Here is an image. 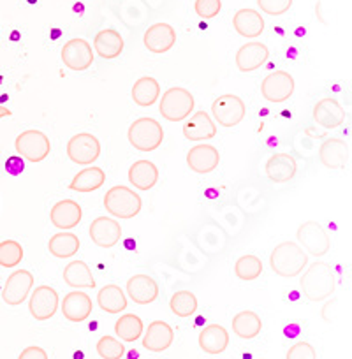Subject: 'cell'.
Segmentation results:
<instances>
[{
	"instance_id": "5b68a950",
	"label": "cell",
	"mask_w": 352,
	"mask_h": 359,
	"mask_svg": "<svg viewBox=\"0 0 352 359\" xmlns=\"http://www.w3.org/2000/svg\"><path fill=\"white\" fill-rule=\"evenodd\" d=\"M129 143L136 148L137 151H154L164 141V130L162 126L154 118H137L133 126L129 127Z\"/></svg>"
},
{
	"instance_id": "7a4b0ae2",
	"label": "cell",
	"mask_w": 352,
	"mask_h": 359,
	"mask_svg": "<svg viewBox=\"0 0 352 359\" xmlns=\"http://www.w3.org/2000/svg\"><path fill=\"white\" fill-rule=\"evenodd\" d=\"M309 264V254L295 241H284L277 245L270 255V266L282 278L298 277Z\"/></svg>"
},
{
	"instance_id": "4dcf8cb0",
	"label": "cell",
	"mask_w": 352,
	"mask_h": 359,
	"mask_svg": "<svg viewBox=\"0 0 352 359\" xmlns=\"http://www.w3.org/2000/svg\"><path fill=\"white\" fill-rule=\"evenodd\" d=\"M64 282L72 289H94L95 278L92 269L83 261H71L64 269Z\"/></svg>"
},
{
	"instance_id": "f35d334b",
	"label": "cell",
	"mask_w": 352,
	"mask_h": 359,
	"mask_svg": "<svg viewBox=\"0 0 352 359\" xmlns=\"http://www.w3.org/2000/svg\"><path fill=\"white\" fill-rule=\"evenodd\" d=\"M23 247L16 240H6L0 243V266L15 268L22 262Z\"/></svg>"
},
{
	"instance_id": "ac0fdd59",
	"label": "cell",
	"mask_w": 352,
	"mask_h": 359,
	"mask_svg": "<svg viewBox=\"0 0 352 359\" xmlns=\"http://www.w3.org/2000/svg\"><path fill=\"white\" fill-rule=\"evenodd\" d=\"M313 120L324 129H337L345 122V109L333 97H324L313 108Z\"/></svg>"
},
{
	"instance_id": "e575fe53",
	"label": "cell",
	"mask_w": 352,
	"mask_h": 359,
	"mask_svg": "<svg viewBox=\"0 0 352 359\" xmlns=\"http://www.w3.org/2000/svg\"><path fill=\"white\" fill-rule=\"evenodd\" d=\"M48 250L58 259H69L79 250V238L72 233H57L48 241Z\"/></svg>"
},
{
	"instance_id": "9a60e30c",
	"label": "cell",
	"mask_w": 352,
	"mask_h": 359,
	"mask_svg": "<svg viewBox=\"0 0 352 359\" xmlns=\"http://www.w3.org/2000/svg\"><path fill=\"white\" fill-rule=\"evenodd\" d=\"M144 48H147L150 53L161 55L168 53L176 43V32L171 25L168 23H155L150 29L144 32L143 36Z\"/></svg>"
},
{
	"instance_id": "7c38bea8",
	"label": "cell",
	"mask_w": 352,
	"mask_h": 359,
	"mask_svg": "<svg viewBox=\"0 0 352 359\" xmlns=\"http://www.w3.org/2000/svg\"><path fill=\"white\" fill-rule=\"evenodd\" d=\"M62 62L71 71H86L94 62L92 46L85 39H71L62 48Z\"/></svg>"
},
{
	"instance_id": "ee69618b",
	"label": "cell",
	"mask_w": 352,
	"mask_h": 359,
	"mask_svg": "<svg viewBox=\"0 0 352 359\" xmlns=\"http://www.w3.org/2000/svg\"><path fill=\"white\" fill-rule=\"evenodd\" d=\"M18 359H48V354L44 348L37 347V345H32V347H27L25 351L20 354Z\"/></svg>"
},
{
	"instance_id": "7bdbcfd3",
	"label": "cell",
	"mask_w": 352,
	"mask_h": 359,
	"mask_svg": "<svg viewBox=\"0 0 352 359\" xmlns=\"http://www.w3.org/2000/svg\"><path fill=\"white\" fill-rule=\"evenodd\" d=\"M285 359H317V352L306 341H298V344L289 348Z\"/></svg>"
},
{
	"instance_id": "6da1fadb",
	"label": "cell",
	"mask_w": 352,
	"mask_h": 359,
	"mask_svg": "<svg viewBox=\"0 0 352 359\" xmlns=\"http://www.w3.org/2000/svg\"><path fill=\"white\" fill-rule=\"evenodd\" d=\"M302 291L310 302H323L330 298L337 287V275L327 262H313L303 275Z\"/></svg>"
},
{
	"instance_id": "30bf717a",
	"label": "cell",
	"mask_w": 352,
	"mask_h": 359,
	"mask_svg": "<svg viewBox=\"0 0 352 359\" xmlns=\"http://www.w3.org/2000/svg\"><path fill=\"white\" fill-rule=\"evenodd\" d=\"M262 97L270 102H285L295 94V78L285 71H275L262 79Z\"/></svg>"
},
{
	"instance_id": "1f68e13d",
	"label": "cell",
	"mask_w": 352,
	"mask_h": 359,
	"mask_svg": "<svg viewBox=\"0 0 352 359\" xmlns=\"http://www.w3.org/2000/svg\"><path fill=\"white\" fill-rule=\"evenodd\" d=\"M161 95V85L151 76H143L133 86V101L141 108H150Z\"/></svg>"
},
{
	"instance_id": "484cf974",
	"label": "cell",
	"mask_w": 352,
	"mask_h": 359,
	"mask_svg": "<svg viewBox=\"0 0 352 359\" xmlns=\"http://www.w3.org/2000/svg\"><path fill=\"white\" fill-rule=\"evenodd\" d=\"M233 27L241 37L255 39L264 30V20H262L261 13L254 11V9H240L233 16Z\"/></svg>"
},
{
	"instance_id": "836d02e7",
	"label": "cell",
	"mask_w": 352,
	"mask_h": 359,
	"mask_svg": "<svg viewBox=\"0 0 352 359\" xmlns=\"http://www.w3.org/2000/svg\"><path fill=\"white\" fill-rule=\"evenodd\" d=\"M97 305L108 313H120L127 309L126 292L115 284L104 285L97 292Z\"/></svg>"
},
{
	"instance_id": "e0dca14e",
	"label": "cell",
	"mask_w": 352,
	"mask_h": 359,
	"mask_svg": "<svg viewBox=\"0 0 352 359\" xmlns=\"http://www.w3.org/2000/svg\"><path fill=\"white\" fill-rule=\"evenodd\" d=\"M90 238L97 247L113 248L122 238V227L109 217H97L90 224Z\"/></svg>"
},
{
	"instance_id": "4316f807",
	"label": "cell",
	"mask_w": 352,
	"mask_h": 359,
	"mask_svg": "<svg viewBox=\"0 0 352 359\" xmlns=\"http://www.w3.org/2000/svg\"><path fill=\"white\" fill-rule=\"evenodd\" d=\"M199 347L206 354H222L229 347V333L220 324H210L199 333Z\"/></svg>"
},
{
	"instance_id": "d6a6232c",
	"label": "cell",
	"mask_w": 352,
	"mask_h": 359,
	"mask_svg": "<svg viewBox=\"0 0 352 359\" xmlns=\"http://www.w3.org/2000/svg\"><path fill=\"white\" fill-rule=\"evenodd\" d=\"M262 330V320L252 310H243L233 317V333L241 340H252Z\"/></svg>"
},
{
	"instance_id": "60d3db41",
	"label": "cell",
	"mask_w": 352,
	"mask_h": 359,
	"mask_svg": "<svg viewBox=\"0 0 352 359\" xmlns=\"http://www.w3.org/2000/svg\"><path fill=\"white\" fill-rule=\"evenodd\" d=\"M222 9V2L220 0H196L194 2V11L199 18L203 20H212Z\"/></svg>"
},
{
	"instance_id": "ba28073f",
	"label": "cell",
	"mask_w": 352,
	"mask_h": 359,
	"mask_svg": "<svg viewBox=\"0 0 352 359\" xmlns=\"http://www.w3.org/2000/svg\"><path fill=\"white\" fill-rule=\"evenodd\" d=\"M67 155L74 164L90 165L101 155V143L94 134L79 133L69 140Z\"/></svg>"
},
{
	"instance_id": "d6986e66",
	"label": "cell",
	"mask_w": 352,
	"mask_h": 359,
	"mask_svg": "<svg viewBox=\"0 0 352 359\" xmlns=\"http://www.w3.org/2000/svg\"><path fill=\"white\" fill-rule=\"evenodd\" d=\"M127 294L137 305H150L158 298V284L150 275H134L127 280Z\"/></svg>"
},
{
	"instance_id": "44dd1931",
	"label": "cell",
	"mask_w": 352,
	"mask_h": 359,
	"mask_svg": "<svg viewBox=\"0 0 352 359\" xmlns=\"http://www.w3.org/2000/svg\"><path fill=\"white\" fill-rule=\"evenodd\" d=\"M92 298L86 292H69L62 302V313L71 323H83L92 313Z\"/></svg>"
},
{
	"instance_id": "f546056e",
	"label": "cell",
	"mask_w": 352,
	"mask_h": 359,
	"mask_svg": "<svg viewBox=\"0 0 352 359\" xmlns=\"http://www.w3.org/2000/svg\"><path fill=\"white\" fill-rule=\"evenodd\" d=\"M106 182V172L102 171L97 165H92V168H85L83 171H79L74 178L71 180L69 189L74 192H94L104 185Z\"/></svg>"
},
{
	"instance_id": "b9f144b4",
	"label": "cell",
	"mask_w": 352,
	"mask_h": 359,
	"mask_svg": "<svg viewBox=\"0 0 352 359\" xmlns=\"http://www.w3.org/2000/svg\"><path fill=\"white\" fill-rule=\"evenodd\" d=\"M257 6L266 15L280 16L291 9L292 0H257Z\"/></svg>"
},
{
	"instance_id": "277c9868",
	"label": "cell",
	"mask_w": 352,
	"mask_h": 359,
	"mask_svg": "<svg viewBox=\"0 0 352 359\" xmlns=\"http://www.w3.org/2000/svg\"><path fill=\"white\" fill-rule=\"evenodd\" d=\"M192 109H194V95L182 86L169 88L162 95L161 106H158L162 118L168 122H184L187 116H191Z\"/></svg>"
},
{
	"instance_id": "603a6c76",
	"label": "cell",
	"mask_w": 352,
	"mask_h": 359,
	"mask_svg": "<svg viewBox=\"0 0 352 359\" xmlns=\"http://www.w3.org/2000/svg\"><path fill=\"white\" fill-rule=\"evenodd\" d=\"M175 340V331L164 320H154L143 337V347L150 352L168 351Z\"/></svg>"
},
{
	"instance_id": "9c48e42d",
	"label": "cell",
	"mask_w": 352,
	"mask_h": 359,
	"mask_svg": "<svg viewBox=\"0 0 352 359\" xmlns=\"http://www.w3.org/2000/svg\"><path fill=\"white\" fill-rule=\"evenodd\" d=\"M245 113H247L245 102L233 94L220 95L212 104L213 118L222 127H234L241 123V120L245 118Z\"/></svg>"
},
{
	"instance_id": "74e56055",
	"label": "cell",
	"mask_w": 352,
	"mask_h": 359,
	"mask_svg": "<svg viewBox=\"0 0 352 359\" xmlns=\"http://www.w3.org/2000/svg\"><path fill=\"white\" fill-rule=\"evenodd\" d=\"M169 306L176 317H191L198 310V298L191 291H178L171 296Z\"/></svg>"
},
{
	"instance_id": "8992f818",
	"label": "cell",
	"mask_w": 352,
	"mask_h": 359,
	"mask_svg": "<svg viewBox=\"0 0 352 359\" xmlns=\"http://www.w3.org/2000/svg\"><path fill=\"white\" fill-rule=\"evenodd\" d=\"M15 148L18 155H22L29 162H34V164L43 162L51 151L50 137L36 129H29L20 134L15 141Z\"/></svg>"
},
{
	"instance_id": "5bb4252c",
	"label": "cell",
	"mask_w": 352,
	"mask_h": 359,
	"mask_svg": "<svg viewBox=\"0 0 352 359\" xmlns=\"http://www.w3.org/2000/svg\"><path fill=\"white\" fill-rule=\"evenodd\" d=\"M319 158L324 168L344 169L351 162V147L344 140L331 137V140H326L320 144Z\"/></svg>"
},
{
	"instance_id": "83f0119b",
	"label": "cell",
	"mask_w": 352,
	"mask_h": 359,
	"mask_svg": "<svg viewBox=\"0 0 352 359\" xmlns=\"http://www.w3.org/2000/svg\"><path fill=\"white\" fill-rule=\"evenodd\" d=\"M129 182L137 191H150L158 182V169L150 161H137L129 168Z\"/></svg>"
},
{
	"instance_id": "d590c367",
	"label": "cell",
	"mask_w": 352,
	"mask_h": 359,
	"mask_svg": "<svg viewBox=\"0 0 352 359\" xmlns=\"http://www.w3.org/2000/svg\"><path fill=\"white\" fill-rule=\"evenodd\" d=\"M115 333L123 341H136L143 334V320L134 313H126L115 323Z\"/></svg>"
},
{
	"instance_id": "7402d4cb",
	"label": "cell",
	"mask_w": 352,
	"mask_h": 359,
	"mask_svg": "<svg viewBox=\"0 0 352 359\" xmlns=\"http://www.w3.org/2000/svg\"><path fill=\"white\" fill-rule=\"evenodd\" d=\"M296 171H298V164L295 157L285 151L271 155L266 162V175L273 184H285L295 178Z\"/></svg>"
},
{
	"instance_id": "2e32d148",
	"label": "cell",
	"mask_w": 352,
	"mask_h": 359,
	"mask_svg": "<svg viewBox=\"0 0 352 359\" xmlns=\"http://www.w3.org/2000/svg\"><path fill=\"white\" fill-rule=\"evenodd\" d=\"M270 58V50L266 44L252 41L243 44L236 53V67L241 72H252L255 69L262 67Z\"/></svg>"
},
{
	"instance_id": "3957f363",
	"label": "cell",
	"mask_w": 352,
	"mask_h": 359,
	"mask_svg": "<svg viewBox=\"0 0 352 359\" xmlns=\"http://www.w3.org/2000/svg\"><path fill=\"white\" fill-rule=\"evenodd\" d=\"M141 196L123 185H115L104 196V208L116 219H134L141 212Z\"/></svg>"
},
{
	"instance_id": "4fadbf2b",
	"label": "cell",
	"mask_w": 352,
	"mask_h": 359,
	"mask_svg": "<svg viewBox=\"0 0 352 359\" xmlns=\"http://www.w3.org/2000/svg\"><path fill=\"white\" fill-rule=\"evenodd\" d=\"M29 310L36 320H50L58 310V294L50 285H39L32 292Z\"/></svg>"
},
{
	"instance_id": "52a82bcc",
	"label": "cell",
	"mask_w": 352,
	"mask_h": 359,
	"mask_svg": "<svg viewBox=\"0 0 352 359\" xmlns=\"http://www.w3.org/2000/svg\"><path fill=\"white\" fill-rule=\"evenodd\" d=\"M296 236H298L303 250H306V254L313 255V257H323L331 248V240L327 236L326 229L319 222H313V220L302 224L298 227Z\"/></svg>"
},
{
	"instance_id": "cb8c5ba5",
	"label": "cell",
	"mask_w": 352,
	"mask_h": 359,
	"mask_svg": "<svg viewBox=\"0 0 352 359\" xmlns=\"http://www.w3.org/2000/svg\"><path fill=\"white\" fill-rule=\"evenodd\" d=\"M81 217H83L81 206H79L76 201H72V199H64V201H58L50 212L51 224L62 231L72 229V227L78 226L79 220H81Z\"/></svg>"
},
{
	"instance_id": "8fae6325",
	"label": "cell",
	"mask_w": 352,
	"mask_h": 359,
	"mask_svg": "<svg viewBox=\"0 0 352 359\" xmlns=\"http://www.w3.org/2000/svg\"><path fill=\"white\" fill-rule=\"evenodd\" d=\"M34 277L27 269H18L6 282L4 289H2V299L8 303L9 306H18L29 298L30 291H32Z\"/></svg>"
},
{
	"instance_id": "8d00e7d4",
	"label": "cell",
	"mask_w": 352,
	"mask_h": 359,
	"mask_svg": "<svg viewBox=\"0 0 352 359\" xmlns=\"http://www.w3.org/2000/svg\"><path fill=\"white\" fill-rule=\"evenodd\" d=\"M262 273V262L257 255H241L240 259L234 264V275H236L240 280L250 282L255 278L261 277Z\"/></svg>"
},
{
	"instance_id": "ffe728a7",
	"label": "cell",
	"mask_w": 352,
	"mask_h": 359,
	"mask_svg": "<svg viewBox=\"0 0 352 359\" xmlns=\"http://www.w3.org/2000/svg\"><path fill=\"white\" fill-rule=\"evenodd\" d=\"M220 162V154L215 147L212 144H198V147L191 148L187 154V164L189 168L199 175H206V172L215 171V168Z\"/></svg>"
},
{
	"instance_id": "f6af8a7d",
	"label": "cell",
	"mask_w": 352,
	"mask_h": 359,
	"mask_svg": "<svg viewBox=\"0 0 352 359\" xmlns=\"http://www.w3.org/2000/svg\"><path fill=\"white\" fill-rule=\"evenodd\" d=\"M11 109L4 108V106H0V118H4V116H11Z\"/></svg>"
},
{
	"instance_id": "ab89813d",
	"label": "cell",
	"mask_w": 352,
	"mask_h": 359,
	"mask_svg": "<svg viewBox=\"0 0 352 359\" xmlns=\"http://www.w3.org/2000/svg\"><path fill=\"white\" fill-rule=\"evenodd\" d=\"M95 348L102 359H122L126 354V347H123L122 341L113 337H102Z\"/></svg>"
},
{
	"instance_id": "f1b7e54d",
	"label": "cell",
	"mask_w": 352,
	"mask_h": 359,
	"mask_svg": "<svg viewBox=\"0 0 352 359\" xmlns=\"http://www.w3.org/2000/svg\"><path fill=\"white\" fill-rule=\"evenodd\" d=\"M94 48L99 57L111 60V58H116L123 51V37L120 36L119 30L104 29L95 36Z\"/></svg>"
},
{
	"instance_id": "d4e9b609",
	"label": "cell",
	"mask_w": 352,
	"mask_h": 359,
	"mask_svg": "<svg viewBox=\"0 0 352 359\" xmlns=\"http://www.w3.org/2000/svg\"><path fill=\"white\" fill-rule=\"evenodd\" d=\"M184 136L189 141H206L217 136V126L206 111H198L184 126Z\"/></svg>"
}]
</instances>
